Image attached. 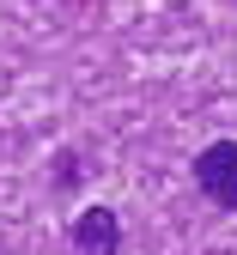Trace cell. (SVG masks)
I'll return each instance as SVG.
<instances>
[{"instance_id": "obj_1", "label": "cell", "mask_w": 237, "mask_h": 255, "mask_svg": "<svg viewBox=\"0 0 237 255\" xmlns=\"http://www.w3.org/2000/svg\"><path fill=\"white\" fill-rule=\"evenodd\" d=\"M195 182H201V195H207L213 207L237 213V140H213L207 152L195 158Z\"/></svg>"}, {"instance_id": "obj_2", "label": "cell", "mask_w": 237, "mask_h": 255, "mask_svg": "<svg viewBox=\"0 0 237 255\" xmlns=\"http://www.w3.org/2000/svg\"><path fill=\"white\" fill-rule=\"evenodd\" d=\"M122 249V225L110 207H85L73 219V255H116Z\"/></svg>"}]
</instances>
